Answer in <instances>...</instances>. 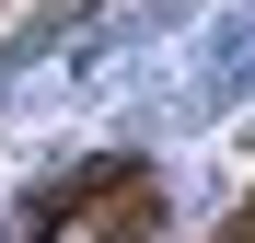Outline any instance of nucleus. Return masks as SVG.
Segmentation results:
<instances>
[{
	"label": "nucleus",
	"instance_id": "obj_1",
	"mask_svg": "<svg viewBox=\"0 0 255 243\" xmlns=\"http://www.w3.org/2000/svg\"><path fill=\"white\" fill-rule=\"evenodd\" d=\"M35 243H151V174L139 162H105L81 197H58L35 220Z\"/></svg>",
	"mask_w": 255,
	"mask_h": 243
}]
</instances>
